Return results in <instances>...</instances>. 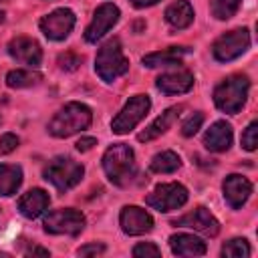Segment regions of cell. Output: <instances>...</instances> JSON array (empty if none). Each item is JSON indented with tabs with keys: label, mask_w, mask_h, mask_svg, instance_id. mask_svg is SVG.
Instances as JSON below:
<instances>
[{
	"label": "cell",
	"mask_w": 258,
	"mask_h": 258,
	"mask_svg": "<svg viewBox=\"0 0 258 258\" xmlns=\"http://www.w3.org/2000/svg\"><path fill=\"white\" fill-rule=\"evenodd\" d=\"M240 2L242 0H212V14L218 20H228L238 12Z\"/></svg>",
	"instance_id": "obj_26"
},
{
	"label": "cell",
	"mask_w": 258,
	"mask_h": 258,
	"mask_svg": "<svg viewBox=\"0 0 258 258\" xmlns=\"http://www.w3.org/2000/svg\"><path fill=\"white\" fill-rule=\"evenodd\" d=\"M83 228H85V216L73 208L54 210L44 218V230L48 234L77 236V234H81Z\"/></svg>",
	"instance_id": "obj_9"
},
{
	"label": "cell",
	"mask_w": 258,
	"mask_h": 258,
	"mask_svg": "<svg viewBox=\"0 0 258 258\" xmlns=\"http://www.w3.org/2000/svg\"><path fill=\"white\" fill-rule=\"evenodd\" d=\"M119 20V8L111 2H105L101 4L97 10H95V16L91 20V24L87 26L85 30V40L87 42H97L101 40Z\"/></svg>",
	"instance_id": "obj_11"
},
{
	"label": "cell",
	"mask_w": 258,
	"mask_h": 258,
	"mask_svg": "<svg viewBox=\"0 0 258 258\" xmlns=\"http://www.w3.org/2000/svg\"><path fill=\"white\" fill-rule=\"evenodd\" d=\"M179 111H181V107H169V109L163 111L151 125H147V127L137 135V139H139V141H151V139L159 137L161 133H165V131L171 127V123L175 121V117H177Z\"/></svg>",
	"instance_id": "obj_21"
},
{
	"label": "cell",
	"mask_w": 258,
	"mask_h": 258,
	"mask_svg": "<svg viewBox=\"0 0 258 258\" xmlns=\"http://www.w3.org/2000/svg\"><path fill=\"white\" fill-rule=\"evenodd\" d=\"M189 52L187 46H169V48H163V50H155V52H149L143 56V64L149 67V69H155V67H169V64H175L181 60V56H185Z\"/></svg>",
	"instance_id": "obj_20"
},
{
	"label": "cell",
	"mask_w": 258,
	"mask_h": 258,
	"mask_svg": "<svg viewBox=\"0 0 258 258\" xmlns=\"http://www.w3.org/2000/svg\"><path fill=\"white\" fill-rule=\"evenodd\" d=\"M149 107H151V101L147 95H133L125 103V107L119 111V115L113 119V123H111L113 133H117V135L129 133L149 113Z\"/></svg>",
	"instance_id": "obj_6"
},
{
	"label": "cell",
	"mask_w": 258,
	"mask_h": 258,
	"mask_svg": "<svg viewBox=\"0 0 258 258\" xmlns=\"http://www.w3.org/2000/svg\"><path fill=\"white\" fill-rule=\"evenodd\" d=\"M256 145H258V123L252 121V123L244 129V133H242V147H244L246 151H254Z\"/></svg>",
	"instance_id": "obj_28"
},
{
	"label": "cell",
	"mask_w": 258,
	"mask_h": 258,
	"mask_svg": "<svg viewBox=\"0 0 258 258\" xmlns=\"http://www.w3.org/2000/svg\"><path fill=\"white\" fill-rule=\"evenodd\" d=\"M204 145L210 151H226L232 145V127L226 121H216L204 135Z\"/></svg>",
	"instance_id": "obj_19"
},
{
	"label": "cell",
	"mask_w": 258,
	"mask_h": 258,
	"mask_svg": "<svg viewBox=\"0 0 258 258\" xmlns=\"http://www.w3.org/2000/svg\"><path fill=\"white\" fill-rule=\"evenodd\" d=\"M222 189H224V200L226 204L232 208V210H238L246 204V200L250 198L252 194V183L244 177V175H238V173H232L224 179L222 183Z\"/></svg>",
	"instance_id": "obj_15"
},
{
	"label": "cell",
	"mask_w": 258,
	"mask_h": 258,
	"mask_svg": "<svg viewBox=\"0 0 258 258\" xmlns=\"http://www.w3.org/2000/svg\"><path fill=\"white\" fill-rule=\"evenodd\" d=\"M187 202V189L181 183H161L147 198L145 204L157 212H171Z\"/></svg>",
	"instance_id": "obj_8"
},
{
	"label": "cell",
	"mask_w": 258,
	"mask_h": 258,
	"mask_svg": "<svg viewBox=\"0 0 258 258\" xmlns=\"http://www.w3.org/2000/svg\"><path fill=\"white\" fill-rule=\"evenodd\" d=\"M103 169H105L107 177L111 179V183H115L119 187L129 185L137 173L133 149L125 143L111 145L103 155Z\"/></svg>",
	"instance_id": "obj_1"
},
{
	"label": "cell",
	"mask_w": 258,
	"mask_h": 258,
	"mask_svg": "<svg viewBox=\"0 0 258 258\" xmlns=\"http://www.w3.org/2000/svg\"><path fill=\"white\" fill-rule=\"evenodd\" d=\"M165 20L173 28H187L194 22V8L187 0H175L165 8Z\"/></svg>",
	"instance_id": "obj_22"
},
{
	"label": "cell",
	"mask_w": 258,
	"mask_h": 258,
	"mask_svg": "<svg viewBox=\"0 0 258 258\" xmlns=\"http://www.w3.org/2000/svg\"><path fill=\"white\" fill-rule=\"evenodd\" d=\"M171 224H173V226L191 228V230L202 232V234H206V236H216V234L220 232V224H218V220L210 214V210H206V208H202V206L196 208L194 212H189V214H185V216L173 220Z\"/></svg>",
	"instance_id": "obj_14"
},
{
	"label": "cell",
	"mask_w": 258,
	"mask_h": 258,
	"mask_svg": "<svg viewBox=\"0 0 258 258\" xmlns=\"http://www.w3.org/2000/svg\"><path fill=\"white\" fill-rule=\"evenodd\" d=\"M248 46H250V32H248V28H234V30L222 34L214 42L212 52H214L216 60L228 62V60L238 58L242 52H246Z\"/></svg>",
	"instance_id": "obj_7"
},
{
	"label": "cell",
	"mask_w": 258,
	"mask_h": 258,
	"mask_svg": "<svg viewBox=\"0 0 258 258\" xmlns=\"http://www.w3.org/2000/svg\"><path fill=\"white\" fill-rule=\"evenodd\" d=\"M159 0H131V4L133 6H137V8H147V6H153V4H157Z\"/></svg>",
	"instance_id": "obj_36"
},
{
	"label": "cell",
	"mask_w": 258,
	"mask_h": 258,
	"mask_svg": "<svg viewBox=\"0 0 258 258\" xmlns=\"http://www.w3.org/2000/svg\"><path fill=\"white\" fill-rule=\"evenodd\" d=\"M155 85L165 95H181V93H187L194 87V75L187 69L167 71V73L157 77Z\"/></svg>",
	"instance_id": "obj_16"
},
{
	"label": "cell",
	"mask_w": 258,
	"mask_h": 258,
	"mask_svg": "<svg viewBox=\"0 0 258 258\" xmlns=\"http://www.w3.org/2000/svg\"><path fill=\"white\" fill-rule=\"evenodd\" d=\"M75 20L77 18H75V12L73 10L58 8V10L42 16L40 22H38V26H40V30H42V34L46 38H50V40H64L71 34V30L75 26Z\"/></svg>",
	"instance_id": "obj_10"
},
{
	"label": "cell",
	"mask_w": 258,
	"mask_h": 258,
	"mask_svg": "<svg viewBox=\"0 0 258 258\" xmlns=\"http://www.w3.org/2000/svg\"><path fill=\"white\" fill-rule=\"evenodd\" d=\"M161 254V250L155 246V244H151V242H139L135 248H133V256H137V258H147V256H159Z\"/></svg>",
	"instance_id": "obj_30"
},
{
	"label": "cell",
	"mask_w": 258,
	"mask_h": 258,
	"mask_svg": "<svg viewBox=\"0 0 258 258\" xmlns=\"http://www.w3.org/2000/svg\"><path fill=\"white\" fill-rule=\"evenodd\" d=\"M103 252H105V246L103 244H97V242L79 248V256H97V254H103Z\"/></svg>",
	"instance_id": "obj_33"
},
{
	"label": "cell",
	"mask_w": 258,
	"mask_h": 258,
	"mask_svg": "<svg viewBox=\"0 0 258 258\" xmlns=\"http://www.w3.org/2000/svg\"><path fill=\"white\" fill-rule=\"evenodd\" d=\"M81 56L79 54H75V52H64V54H60L58 56V67L62 69V71H77L79 69V64H81Z\"/></svg>",
	"instance_id": "obj_31"
},
{
	"label": "cell",
	"mask_w": 258,
	"mask_h": 258,
	"mask_svg": "<svg viewBox=\"0 0 258 258\" xmlns=\"http://www.w3.org/2000/svg\"><path fill=\"white\" fill-rule=\"evenodd\" d=\"M26 256H48V250H46V248L32 246L30 250H26Z\"/></svg>",
	"instance_id": "obj_35"
},
{
	"label": "cell",
	"mask_w": 258,
	"mask_h": 258,
	"mask_svg": "<svg viewBox=\"0 0 258 258\" xmlns=\"http://www.w3.org/2000/svg\"><path fill=\"white\" fill-rule=\"evenodd\" d=\"M48 204H50L48 194H46L44 189H40V187H34V189H28V191L18 200V210H20V214H22L24 218L34 220V218H38V216L48 208Z\"/></svg>",
	"instance_id": "obj_17"
},
{
	"label": "cell",
	"mask_w": 258,
	"mask_h": 258,
	"mask_svg": "<svg viewBox=\"0 0 258 258\" xmlns=\"http://www.w3.org/2000/svg\"><path fill=\"white\" fill-rule=\"evenodd\" d=\"M93 145H97V139H95V137H81V139L77 141V151L85 153V151L93 149Z\"/></svg>",
	"instance_id": "obj_34"
},
{
	"label": "cell",
	"mask_w": 258,
	"mask_h": 258,
	"mask_svg": "<svg viewBox=\"0 0 258 258\" xmlns=\"http://www.w3.org/2000/svg\"><path fill=\"white\" fill-rule=\"evenodd\" d=\"M8 54L22 62V64H28L30 69L38 67L40 60H42V50H40V44L34 40V38H28V36H16L8 42Z\"/></svg>",
	"instance_id": "obj_13"
},
{
	"label": "cell",
	"mask_w": 258,
	"mask_h": 258,
	"mask_svg": "<svg viewBox=\"0 0 258 258\" xmlns=\"http://www.w3.org/2000/svg\"><path fill=\"white\" fill-rule=\"evenodd\" d=\"M83 173H85V167L71 157H54L52 161H48V165L42 171L44 179L50 181L60 191L75 187L81 181Z\"/></svg>",
	"instance_id": "obj_5"
},
{
	"label": "cell",
	"mask_w": 258,
	"mask_h": 258,
	"mask_svg": "<svg viewBox=\"0 0 258 258\" xmlns=\"http://www.w3.org/2000/svg\"><path fill=\"white\" fill-rule=\"evenodd\" d=\"M40 79L42 77L32 69H16V71H10L6 75V85L10 89H26V87L38 85Z\"/></svg>",
	"instance_id": "obj_24"
},
{
	"label": "cell",
	"mask_w": 258,
	"mask_h": 258,
	"mask_svg": "<svg viewBox=\"0 0 258 258\" xmlns=\"http://www.w3.org/2000/svg\"><path fill=\"white\" fill-rule=\"evenodd\" d=\"M202 123H204V115H202V113H194V115H189V117L183 121V125H181V133H183V137H191V135H196L198 129L202 127Z\"/></svg>",
	"instance_id": "obj_29"
},
{
	"label": "cell",
	"mask_w": 258,
	"mask_h": 258,
	"mask_svg": "<svg viewBox=\"0 0 258 258\" xmlns=\"http://www.w3.org/2000/svg\"><path fill=\"white\" fill-rule=\"evenodd\" d=\"M250 81L244 75H232L214 89V103L224 113H238L248 97Z\"/></svg>",
	"instance_id": "obj_3"
},
{
	"label": "cell",
	"mask_w": 258,
	"mask_h": 258,
	"mask_svg": "<svg viewBox=\"0 0 258 258\" xmlns=\"http://www.w3.org/2000/svg\"><path fill=\"white\" fill-rule=\"evenodd\" d=\"M169 248L175 256H204L206 242L194 234H173L169 238Z\"/></svg>",
	"instance_id": "obj_18"
},
{
	"label": "cell",
	"mask_w": 258,
	"mask_h": 258,
	"mask_svg": "<svg viewBox=\"0 0 258 258\" xmlns=\"http://www.w3.org/2000/svg\"><path fill=\"white\" fill-rule=\"evenodd\" d=\"M119 224H121V230L125 234H129V236H141V234L151 232L153 218L143 208L125 206L121 210V214H119Z\"/></svg>",
	"instance_id": "obj_12"
},
{
	"label": "cell",
	"mask_w": 258,
	"mask_h": 258,
	"mask_svg": "<svg viewBox=\"0 0 258 258\" xmlns=\"http://www.w3.org/2000/svg\"><path fill=\"white\" fill-rule=\"evenodd\" d=\"M95 71L105 83H113L129 71V60L123 54L119 38H111L99 48L95 58Z\"/></svg>",
	"instance_id": "obj_4"
},
{
	"label": "cell",
	"mask_w": 258,
	"mask_h": 258,
	"mask_svg": "<svg viewBox=\"0 0 258 258\" xmlns=\"http://www.w3.org/2000/svg\"><path fill=\"white\" fill-rule=\"evenodd\" d=\"M93 121V111L85 103H67L48 123V131L54 137H71L87 129Z\"/></svg>",
	"instance_id": "obj_2"
},
{
	"label": "cell",
	"mask_w": 258,
	"mask_h": 258,
	"mask_svg": "<svg viewBox=\"0 0 258 258\" xmlns=\"http://www.w3.org/2000/svg\"><path fill=\"white\" fill-rule=\"evenodd\" d=\"M16 147H18V137H16L14 133H4V135L0 137V155L12 153Z\"/></svg>",
	"instance_id": "obj_32"
},
{
	"label": "cell",
	"mask_w": 258,
	"mask_h": 258,
	"mask_svg": "<svg viewBox=\"0 0 258 258\" xmlns=\"http://www.w3.org/2000/svg\"><path fill=\"white\" fill-rule=\"evenodd\" d=\"M222 256L228 258H248L250 256V244L244 238H234L222 246Z\"/></svg>",
	"instance_id": "obj_27"
},
{
	"label": "cell",
	"mask_w": 258,
	"mask_h": 258,
	"mask_svg": "<svg viewBox=\"0 0 258 258\" xmlns=\"http://www.w3.org/2000/svg\"><path fill=\"white\" fill-rule=\"evenodd\" d=\"M22 183V169L18 165H0V196H12Z\"/></svg>",
	"instance_id": "obj_23"
},
{
	"label": "cell",
	"mask_w": 258,
	"mask_h": 258,
	"mask_svg": "<svg viewBox=\"0 0 258 258\" xmlns=\"http://www.w3.org/2000/svg\"><path fill=\"white\" fill-rule=\"evenodd\" d=\"M181 165V159L173 151H161L151 159V171L155 173H173Z\"/></svg>",
	"instance_id": "obj_25"
}]
</instances>
